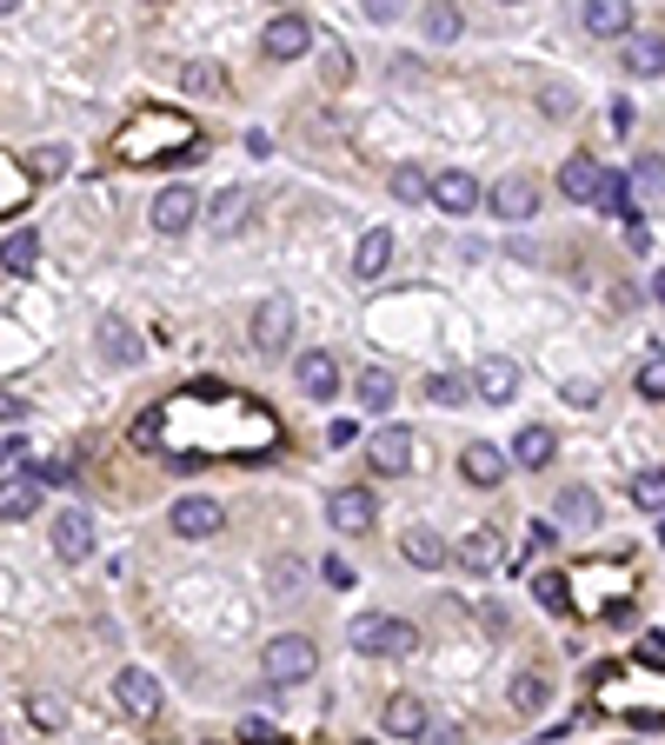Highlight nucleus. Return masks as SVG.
I'll return each mask as SVG.
<instances>
[{
	"label": "nucleus",
	"mask_w": 665,
	"mask_h": 745,
	"mask_svg": "<svg viewBox=\"0 0 665 745\" xmlns=\"http://www.w3.org/2000/svg\"><path fill=\"white\" fill-rule=\"evenodd\" d=\"M133 446H153V453H173V460H260L280 446V420L253 400V393H233L220 380H200L160 406H147L133 420Z\"/></svg>",
	"instance_id": "obj_1"
},
{
	"label": "nucleus",
	"mask_w": 665,
	"mask_h": 745,
	"mask_svg": "<svg viewBox=\"0 0 665 745\" xmlns=\"http://www.w3.org/2000/svg\"><path fill=\"white\" fill-rule=\"evenodd\" d=\"M200 147V133H193V120L187 113H167V107H147V113H133L120 133H113V167H173L180 153H193Z\"/></svg>",
	"instance_id": "obj_2"
},
{
	"label": "nucleus",
	"mask_w": 665,
	"mask_h": 745,
	"mask_svg": "<svg viewBox=\"0 0 665 745\" xmlns=\"http://www.w3.org/2000/svg\"><path fill=\"white\" fill-rule=\"evenodd\" d=\"M599 699H613L606 713H626V719H665V673L659 666L626 660L619 673L599 679Z\"/></svg>",
	"instance_id": "obj_3"
},
{
	"label": "nucleus",
	"mask_w": 665,
	"mask_h": 745,
	"mask_svg": "<svg viewBox=\"0 0 665 745\" xmlns=\"http://www.w3.org/2000/svg\"><path fill=\"white\" fill-rule=\"evenodd\" d=\"M346 646H360L366 660H406L413 646H420V626L413 620H393V613H366V620H353V633H346Z\"/></svg>",
	"instance_id": "obj_4"
},
{
	"label": "nucleus",
	"mask_w": 665,
	"mask_h": 745,
	"mask_svg": "<svg viewBox=\"0 0 665 745\" xmlns=\"http://www.w3.org/2000/svg\"><path fill=\"white\" fill-rule=\"evenodd\" d=\"M266 679L273 686H300V679H313V666H320V646L306 640V633H280V640H266Z\"/></svg>",
	"instance_id": "obj_5"
},
{
	"label": "nucleus",
	"mask_w": 665,
	"mask_h": 745,
	"mask_svg": "<svg viewBox=\"0 0 665 745\" xmlns=\"http://www.w3.org/2000/svg\"><path fill=\"white\" fill-rule=\"evenodd\" d=\"M167 526H173L180 540H213V533L226 526V506H220V500H206V493H187V500H173Z\"/></svg>",
	"instance_id": "obj_6"
},
{
	"label": "nucleus",
	"mask_w": 665,
	"mask_h": 745,
	"mask_svg": "<svg viewBox=\"0 0 665 745\" xmlns=\"http://www.w3.org/2000/svg\"><path fill=\"white\" fill-rule=\"evenodd\" d=\"M306 47H313V20L306 13H273L266 33H260V53L266 60H300Z\"/></svg>",
	"instance_id": "obj_7"
},
{
	"label": "nucleus",
	"mask_w": 665,
	"mask_h": 745,
	"mask_svg": "<svg viewBox=\"0 0 665 745\" xmlns=\"http://www.w3.org/2000/svg\"><path fill=\"white\" fill-rule=\"evenodd\" d=\"M366 453H373V473H386V480L413 473V433L406 426H373L366 433Z\"/></svg>",
	"instance_id": "obj_8"
},
{
	"label": "nucleus",
	"mask_w": 665,
	"mask_h": 745,
	"mask_svg": "<svg viewBox=\"0 0 665 745\" xmlns=\"http://www.w3.org/2000/svg\"><path fill=\"white\" fill-rule=\"evenodd\" d=\"M286 340H293V300H260L253 306V346L260 353H286Z\"/></svg>",
	"instance_id": "obj_9"
},
{
	"label": "nucleus",
	"mask_w": 665,
	"mask_h": 745,
	"mask_svg": "<svg viewBox=\"0 0 665 745\" xmlns=\"http://www.w3.org/2000/svg\"><path fill=\"white\" fill-rule=\"evenodd\" d=\"M113 699H120L127 719H153L160 713V679L140 673V666H127V673H113Z\"/></svg>",
	"instance_id": "obj_10"
},
{
	"label": "nucleus",
	"mask_w": 665,
	"mask_h": 745,
	"mask_svg": "<svg viewBox=\"0 0 665 745\" xmlns=\"http://www.w3.org/2000/svg\"><path fill=\"white\" fill-rule=\"evenodd\" d=\"M466 386H473L480 400H493V406H506V400L520 393V366H513L506 353H486V360L473 366V380H466Z\"/></svg>",
	"instance_id": "obj_11"
},
{
	"label": "nucleus",
	"mask_w": 665,
	"mask_h": 745,
	"mask_svg": "<svg viewBox=\"0 0 665 745\" xmlns=\"http://www.w3.org/2000/svg\"><path fill=\"white\" fill-rule=\"evenodd\" d=\"M373 513H380V506H373V493H366V486H340V493L326 500V520H333V533H346V540H353V533H366V526H373Z\"/></svg>",
	"instance_id": "obj_12"
},
{
	"label": "nucleus",
	"mask_w": 665,
	"mask_h": 745,
	"mask_svg": "<svg viewBox=\"0 0 665 745\" xmlns=\"http://www.w3.org/2000/svg\"><path fill=\"white\" fill-rule=\"evenodd\" d=\"M426 193H433V200H440V207H446L453 220H466V213L480 207V180H473L466 167H446L440 180H426Z\"/></svg>",
	"instance_id": "obj_13"
},
{
	"label": "nucleus",
	"mask_w": 665,
	"mask_h": 745,
	"mask_svg": "<svg viewBox=\"0 0 665 745\" xmlns=\"http://www.w3.org/2000/svg\"><path fill=\"white\" fill-rule=\"evenodd\" d=\"M293 380H300V393H306V400H333V393H340V360L313 346V353H300V360H293Z\"/></svg>",
	"instance_id": "obj_14"
},
{
	"label": "nucleus",
	"mask_w": 665,
	"mask_h": 745,
	"mask_svg": "<svg viewBox=\"0 0 665 745\" xmlns=\"http://www.w3.org/2000/svg\"><path fill=\"white\" fill-rule=\"evenodd\" d=\"M619 67H626V73H639V80L665 73V33H639V27H633V33L619 40Z\"/></svg>",
	"instance_id": "obj_15"
},
{
	"label": "nucleus",
	"mask_w": 665,
	"mask_h": 745,
	"mask_svg": "<svg viewBox=\"0 0 665 745\" xmlns=\"http://www.w3.org/2000/svg\"><path fill=\"white\" fill-rule=\"evenodd\" d=\"M599 187H606V167H599L593 153H573V160L560 167V193H566V200L586 207V200H599Z\"/></svg>",
	"instance_id": "obj_16"
},
{
	"label": "nucleus",
	"mask_w": 665,
	"mask_h": 745,
	"mask_svg": "<svg viewBox=\"0 0 665 745\" xmlns=\"http://www.w3.org/2000/svg\"><path fill=\"white\" fill-rule=\"evenodd\" d=\"M493 213H500V220H533V213H540V187H533L526 173H506V180L493 187Z\"/></svg>",
	"instance_id": "obj_17"
},
{
	"label": "nucleus",
	"mask_w": 665,
	"mask_h": 745,
	"mask_svg": "<svg viewBox=\"0 0 665 745\" xmlns=\"http://www.w3.org/2000/svg\"><path fill=\"white\" fill-rule=\"evenodd\" d=\"M193 220H200V193H193V187H167V193L153 200V226H160V233H187Z\"/></svg>",
	"instance_id": "obj_18"
},
{
	"label": "nucleus",
	"mask_w": 665,
	"mask_h": 745,
	"mask_svg": "<svg viewBox=\"0 0 665 745\" xmlns=\"http://www.w3.org/2000/svg\"><path fill=\"white\" fill-rule=\"evenodd\" d=\"M500 553H506V546H500V533H493V526H473L446 560H460V573H493V566H500Z\"/></svg>",
	"instance_id": "obj_19"
},
{
	"label": "nucleus",
	"mask_w": 665,
	"mask_h": 745,
	"mask_svg": "<svg viewBox=\"0 0 665 745\" xmlns=\"http://www.w3.org/2000/svg\"><path fill=\"white\" fill-rule=\"evenodd\" d=\"M53 553H60V560H87V553H93V520H87L80 506H67V513L53 520Z\"/></svg>",
	"instance_id": "obj_20"
},
{
	"label": "nucleus",
	"mask_w": 665,
	"mask_h": 745,
	"mask_svg": "<svg viewBox=\"0 0 665 745\" xmlns=\"http://www.w3.org/2000/svg\"><path fill=\"white\" fill-rule=\"evenodd\" d=\"M586 33H599V40H626L633 33V7L626 0H586Z\"/></svg>",
	"instance_id": "obj_21"
},
{
	"label": "nucleus",
	"mask_w": 665,
	"mask_h": 745,
	"mask_svg": "<svg viewBox=\"0 0 665 745\" xmlns=\"http://www.w3.org/2000/svg\"><path fill=\"white\" fill-rule=\"evenodd\" d=\"M460 473H466L473 486H500V480H506V453H500L493 440H473V446L460 453Z\"/></svg>",
	"instance_id": "obj_22"
},
{
	"label": "nucleus",
	"mask_w": 665,
	"mask_h": 745,
	"mask_svg": "<svg viewBox=\"0 0 665 745\" xmlns=\"http://www.w3.org/2000/svg\"><path fill=\"white\" fill-rule=\"evenodd\" d=\"M33 506H40V480H33V466L7 473V480H0V520H27Z\"/></svg>",
	"instance_id": "obj_23"
},
{
	"label": "nucleus",
	"mask_w": 665,
	"mask_h": 745,
	"mask_svg": "<svg viewBox=\"0 0 665 745\" xmlns=\"http://www.w3.org/2000/svg\"><path fill=\"white\" fill-rule=\"evenodd\" d=\"M246 213H253V193H246V187H226V193H213L206 226H213V233H240V226H246Z\"/></svg>",
	"instance_id": "obj_24"
},
{
	"label": "nucleus",
	"mask_w": 665,
	"mask_h": 745,
	"mask_svg": "<svg viewBox=\"0 0 665 745\" xmlns=\"http://www.w3.org/2000/svg\"><path fill=\"white\" fill-rule=\"evenodd\" d=\"M560 526L566 533H593L599 526V493L593 486H566L560 493Z\"/></svg>",
	"instance_id": "obj_25"
},
{
	"label": "nucleus",
	"mask_w": 665,
	"mask_h": 745,
	"mask_svg": "<svg viewBox=\"0 0 665 745\" xmlns=\"http://www.w3.org/2000/svg\"><path fill=\"white\" fill-rule=\"evenodd\" d=\"M386 260H393V233H386V226H373V233L360 240V253H353V280H380V273H386Z\"/></svg>",
	"instance_id": "obj_26"
},
{
	"label": "nucleus",
	"mask_w": 665,
	"mask_h": 745,
	"mask_svg": "<svg viewBox=\"0 0 665 745\" xmlns=\"http://www.w3.org/2000/svg\"><path fill=\"white\" fill-rule=\"evenodd\" d=\"M386 733H400V739H426V706H420L413 693H393V699H386Z\"/></svg>",
	"instance_id": "obj_27"
},
{
	"label": "nucleus",
	"mask_w": 665,
	"mask_h": 745,
	"mask_svg": "<svg viewBox=\"0 0 665 745\" xmlns=\"http://www.w3.org/2000/svg\"><path fill=\"white\" fill-rule=\"evenodd\" d=\"M33 260H40V233H33V226H13V233L0 240V266H7V273H27Z\"/></svg>",
	"instance_id": "obj_28"
},
{
	"label": "nucleus",
	"mask_w": 665,
	"mask_h": 745,
	"mask_svg": "<svg viewBox=\"0 0 665 745\" xmlns=\"http://www.w3.org/2000/svg\"><path fill=\"white\" fill-rule=\"evenodd\" d=\"M100 353H107L113 366H133V360H140V333H133L127 320H107V326H100Z\"/></svg>",
	"instance_id": "obj_29"
},
{
	"label": "nucleus",
	"mask_w": 665,
	"mask_h": 745,
	"mask_svg": "<svg viewBox=\"0 0 665 745\" xmlns=\"http://www.w3.org/2000/svg\"><path fill=\"white\" fill-rule=\"evenodd\" d=\"M353 393H360V406H373V413H386V406H393V393H400V380H393L386 366H366V373L353 380Z\"/></svg>",
	"instance_id": "obj_30"
},
{
	"label": "nucleus",
	"mask_w": 665,
	"mask_h": 745,
	"mask_svg": "<svg viewBox=\"0 0 665 745\" xmlns=\"http://www.w3.org/2000/svg\"><path fill=\"white\" fill-rule=\"evenodd\" d=\"M400 546H406V560H413V566H426V573H433V566H446V540H440L433 526H413Z\"/></svg>",
	"instance_id": "obj_31"
},
{
	"label": "nucleus",
	"mask_w": 665,
	"mask_h": 745,
	"mask_svg": "<svg viewBox=\"0 0 665 745\" xmlns=\"http://www.w3.org/2000/svg\"><path fill=\"white\" fill-rule=\"evenodd\" d=\"M546 699H553V686H546L540 673H520V679H513V713H520V719H540Z\"/></svg>",
	"instance_id": "obj_32"
},
{
	"label": "nucleus",
	"mask_w": 665,
	"mask_h": 745,
	"mask_svg": "<svg viewBox=\"0 0 665 745\" xmlns=\"http://www.w3.org/2000/svg\"><path fill=\"white\" fill-rule=\"evenodd\" d=\"M513 460H520V466H553V433H546V426H526V433L513 440Z\"/></svg>",
	"instance_id": "obj_33"
},
{
	"label": "nucleus",
	"mask_w": 665,
	"mask_h": 745,
	"mask_svg": "<svg viewBox=\"0 0 665 745\" xmlns=\"http://www.w3.org/2000/svg\"><path fill=\"white\" fill-rule=\"evenodd\" d=\"M27 187H33V180H27V167L0 153V220H7V213H13V207L27 200Z\"/></svg>",
	"instance_id": "obj_34"
},
{
	"label": "nucleus",
	"mask_w": 665,
	"mask_h": 745,
	"mask_svg": "<svg viewBox=\"0 0 665 745\" xmlns=\"http://www.w3.org/2000/svg\"><path fill=\"white\" fill-rule=\"evenodd\" d=\"M20 167H27V180H60L67 173V147H33Z\"/></svg>",
	"instance_id": "obj_35"
},
{
	"label": "nucleus",
	"mask_w": 665,
	"mask_h": 745,
	"mask_svg": "<svg viewBox=\"0 0 665 745\" xmlns=\"http://www.w3.org/2000/svg\"><path fill=\"white\" fill-rule=\"evenodd\" d=\"M426 400H433V406H466L473 386H466L460 373H433V380H426Z\"/></svg>",
	"instance_id": "obj_36"
},
{
	"label": "nucleus",
	"mask_w": 665,
	"mask_h": 745,
	"mask_svg": "<svg viewBox=\"0 0 665 745\" xmlns=\"http://www.w3.org/2000/svg\"><path fill=\"white\" fill-rule=\"evenodd\" d=\"M633 506H646V513H665V466H646V473L633 480Z\"/></svg>",
	"instance_id": "obj_37"
},
{
	"label": "nucleus",
	"mask_w": 665,
	"mask_h": 745,
	"mask_svg": "<svg viewBox=\"0 0 665 745\" xmlns=\"http://www.w3.org/2000/svg\"><path fill=\"white\" fill-rule=\"evenodd\" d=\"M420 27H426V40H460V27H466V20H460V7H426V13H420Z\"/></svg>",
	"instance_id": "obj_38"
},
{
	"label": "nucleus",
	"mask_w": 665,
	"mask_h": 745,
	"mask_svg": "<svg viewBox=\"0 0 665 745\" xmlns=\"http://www.w3.org/2000/svg\"><path fill=\"white\" fill-rule=\"evenodd\" d=\"M633 386H639L646 400H665V353H646V360H639V373H633Z\"/></svg>",
	"instance_id": "obj_39"
},
{
	"label": "nucleus",
	"mask_w": 665,
	"mask_h": 745,
	"mask_svg": "<svg viewBox=\"0 0 665 745\" xmlns=\"http://www.w3.org/2000/svg\"><path fill=\"white\" fill-rule=\"evenodd\" d=\"M626 187H639V193H646V200H659V193H665V160H639V167H633V180H626Z\"/></svg>",
	"instance_id": "obj_40"
},
{
	"label": "nucleus",
	"mask_w": 665,
	"mask_h": 745,
	"mask_svg": "<svg viewBox=\"0 0 665 745\" xmlns=\"http://www.w3.org/2000/svg\"><path fill=\"white\" fill-rule=\"evenodd\" d=\"M393 200H400V207L426 200V173H420V167H400V173H393Z\"/></svg>",
	"instance_id": "obj_41"
},
{
	"label": "nucleus",
	"mask_w": 665,
	"mask_h": 745,
	"mask_svg": "<svg viewBox=\"0 0 665 745\" xmlns=\"http://www.w3.org/2000/svg\"><path fill=\"white\" fill-rule=\"evenodd\" d=\"M533 593H540V606H546V613H566V573H540V586H533Z\"/></svg>",
	"instance_id": "obj_42"
},
{
	"label": "nucleus",
	"mask_w": 665,
	"mask_h": 745,
	"mask_svg": "<svg viewBox=\"0 0 665 745\" xmlns=\"http://www.w3.org/2000/svg\"><path fill=\"white\" fill-rule=\"evenodd\" d=\"M240 739H246V745H286L273 726H266V719H240Z\"/></svg>",
	"instance_id": "obj_43"
},
{
	"label": "nucleus",
	"mask_w": 665,
	"mask_h": 745,
	"mask_svg": "<svg viewBox=\"0 0 665 745\" xmlns=\"http://www.w3.org/2000/svg\"><path fill=\"white\" fill-rule=\"evenodd\" d=\"M353 440H360V426H353V420H333V426H326V446H333V453H346Z\"/></svg>",
	"instance_id": "obj_44"
},
{
	"label": "nucleus",
	"mask_w": 665,
	"mask_h": 745,
	"mask_svg": "<svg viewBox=\"0 0 665 745\" xmlns=\"http://www.w3.org/2000/svg\"><path fill=\"white\" fill-rule=\"evenodd\" d=\"M320 573H326V586H340V593H353V566H346V560H340V553H333V560H326V566H320Z\"/></svg>",
	"instance_id": "obj_45"
},
{
	"label": "nucleus",
	"mask_w": 665,
	"mask_h": 745,
	"mask_svg": "<svg viewBox=\"0 0 665 745\" xmlns=\"http://www.w3.org/2000/svg\"><path fill=\"white\" fill-rule=\"evenodd\" d=\"M180 80H187V87H193V93H213V87H220V73H213V67H187V73H180Z\"/></svg>",
	"instance_id": "obj_46"
},
{
	"label": "nucleus",
	"mask_w": 665,
	"mask_h": 745,
	"mask_svg": "<svg viewBox=\"0 0 665 745\" xmlns=\"http://www.w3.org/2000/svg\"><path fill=\"white\" fill-rule=\"evenodd\" d=\"M566 400H573V406H593V400H599V386H593V380H566Z\"/></svg>",
	"instance_id": "obj_47"
},
{
	"label": "nucleus",
	"mask_w": 665,
	"mask_h": 745,
	"mask_svg": "<svg viewBox=\"0 0 665 745\" xmlns=\"http://www.w3.org/2000/svg\"><path fill=\"white\" fill-rule=\"evenodd\" d=\"M540 107H546V113H553V120H560V113H566V107H573V93H566V87H553V93H540Z\"/></svg>",
	"instance_id": "obj_48"
},
{
	"label": "nucleus",
	"mask_w": 665,
	"mask_h": 745,
	"mask_svg": "<svg viewBox=\"0 0 665 745\" xmlns=\"http://www.w3.org/2000/svg\"><path fill=\"white\" fill-rule=\"evenodd\" d=\"M606 120H613V133H633V100H613V113H606Z\"/></svg>",
	"instance_id": "obj_49"
},
{
	"label": "nucleus",
	"mask_w": 665,
	"mask_h": 745,
	"mask_svg": "<svg viewBox=\"0 0 665 745\" xmlns=\"http://www.w3.org/2000/svg\"><path fill=\"white\" fill-rule=\"evenodd\" d=\"M526 546L540 553V546H553V520H533V533H526Z\"/></svg>",
	"instance_id": "obj_50"
},
{
	"label": "nucleus",
	"mask_w": 665,
	"mask_h": 745,
	"mask_svg": "<svg viewBox=\"0 0 665 745\" xmlns=\"http://www.w3.org/2000/svg\"><path fill=\"white\" fill-rule=\"evenodd\" d=\"M273 586L286 593V586H300V566H286V560H273Z\"/></svg>",
	"instance_id": "obj_51"
},
{
	"label": "nucleus",
	"mask_w": 665,
	"mask_h": 745,
	"mask_svg": "<svg viewBox=\"0 0 665 745\" xmlns=\"http://www.w3.org/2000/svg\"><path fill=\"white\" fill-rule=\"evenodd\" d=\"M33 719H40V726H60V719H67V713H60V706H53V699H33Z\"/></svg>",
	"instance_id": "obj_52"
},
{
	"label": "nucleus",
	"mask_w": 665,
	"mask_h": 745,
	"mask_svg": "<svg viewBox=\"0 0 665 745\" xmlns=\"http://www.w3.org/2000/svg\"><path fill=\"white\" fill-rule=\"evenodd\" d=\"M20 446H27V433H0V466H7V460H13Z\"/></svg>",
	"instance_id": "obj_53"
},
{
	"label": "nucleus",
	"mask_w": 665,
	"mask_h": 745,
	"mask_svg": "<svg viewBox=\"0 0 665 745\" xmlns=\"http://www.w3.org/2000/svg\"><path fill=\"white\" fill-rule=\"evenodd\" d=\"M0 413H7V420H13V413H27V400H20V393H7V386H0Z\"/></svg>",
	"instance_id": "obj_54"
},
{
	"label": "nucleus",
	"mask_w": 665,
	"mask_h": 745,
	"mask_svg": "<svg viewBox=\"0 0 665 745\" xmlns=\"http://www.w3.org/2000/svg\"><path fill=\"white\" fill-rule=\"evenodd\" d=\"M653 300H659V306H665V266H659V273H653Z\"/></svg>",
	"instance_id": "obj_55"
},
{
	"label": "nucleus",
	"mask_w": 665,
	"mask_h": 745,
	"mask_svg": "<svg viewBox=\"0 0 665 745\" xmlns=\"http://www.w3.org/2000/svg\"><path fill=\"white\" fill-rule=\"evenodd\" d=\"M360 745H366V739H360Z\"/></svg>",
	"instance_id": "obj_56"
}]
</instances>
